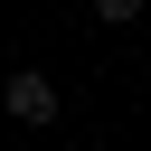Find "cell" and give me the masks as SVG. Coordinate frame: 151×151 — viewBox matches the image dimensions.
I'll use <instances>...</instances> for the list:
<instances>
[{
	"label": "cell",
	"mask_w": 151,
	"mask_h": 151,
	"mask_svg": "<svg viewBox=\"0 0 151 151\" xmlns=\"http://www.w3.org/2000/svg\"><path fill=\"white\" fill-rule=\"evenodd\" d=\"M0 104H9V123H57V113H66V94H57L47 66H19V76L0 85Z\"/></svg>",
	"instance_id": "cell-1"
},
{
	"label": "cell",
	"mask_w": 151,
	"mask_h": 151,
	"mask_svg": "<svg viewBox=\"0 0 151 151\" xmlns=\"http://www.w3.org/2000/svg\"><path fill=\"white\" fill-rule=\"evenodd\" d=\"M94 19H104V28H132V19H142V0H94Z\"/></svg>",
	"instance_id": "cell-2"
}]
</instances>
